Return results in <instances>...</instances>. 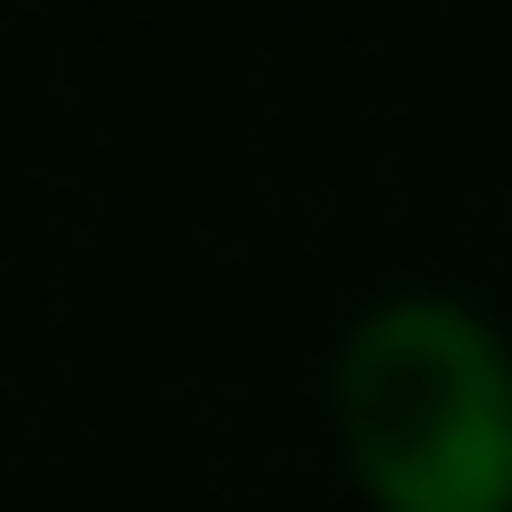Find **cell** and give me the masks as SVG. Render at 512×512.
<instances>
[{
  "instance_id": "1",
  "label": "cell",
  "mask_w": 512,
  "mask_h": 512,
  "mask_svg": "<svg viewBox=\"0 0 512 512\" xmlns=\"http://www.w3.org/2000/svg\"><path fill=\"white\" fill-rule=\"evenodd\" d=\"M324 429L366 512H512V335L460 293H377L335 335Z\"/></svg>"
}]
</instances>
